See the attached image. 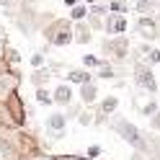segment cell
Listing matches in <instances>:
<instances>
[{
	"label": "cell",
	"mask_w": 160,
	"mask_h": 160,
	"mask_svg": "<svg viewBox=\"0 0 160 160\" xmlns=\"http://www.w3.org/2000/svg\"><path fill=\"white\" fill-rule=\"evenodd\" d=\"M155 127H158V129H160V114H158V116H155Z\"/></svg>",
	"instance_id": "20"
},
{
	"label": "cell",
	"mask_w": 160,
	"mask_h": 160,
	"mask_svg": "<svg viewBox=\"0 0 160 160\" xmlns=\"http://www.w3.org/2000/svg\"><path fill=\"white\" fill-rule=\"evenodd\" d=\"M116 103H119V101H116V96H108L106 101H103V111H106V114H108V111H114Z\"/></svg>",
	"instance_id": "8"
},
{
	"label": "cell",
	"mask_w": 160,
	"mask_h": 160,
	"mask_svg": "<svg viewBox=\"0 0 160 160\" xmlns=\"http://www.w3.org/2000/svg\"><path fill=\"white\" fill-rule=\"evenodd\" d=\"M106 31L108 34H124L127 31V18L124 16H108L106 18Z\"/></svg>",
	"instance_id": "2"
},
{
	"label": "cell",
	"mask_w": 160,
	"mask_h": 160,
	"mask_svg": "<svg viewBox=\"0 0 160 160\" xmlns=\"http://www.w3.org/2000/svg\"><path fill=\"white\" fill-rule=\"evenodd\" d=\"M88 3H93V0H88Z\"/></svg>",
	"instance_id": "22"
},
{
	"label": "cell",
	"mask_w": 160,
	"mask_h": 160,
	"mask_svg": "<svg viewBox=\"0 0 160 160\" xmlns=\"http://www.w3.org/2000/svg\"><path fill=\"white\" fill-rule=\"evenodd\" d=\"M49 129H52L54 134H62V129H65V116H62V114H52V116H49Z\"/></svg>",
	"instance_id": "4"
},
{
	"label": "cell",
	"mask_w": 160,
	"mask_h": 160,
	"mask_svg": "<svg viewBox=\"0 0 160 160\" xmlns=\"http://www.w3.org/2000/svg\"><path fill=\"white\" fill-rule=\"evenodd\" d=\"M28 160H54V158H49V155H34V158H28Z\"/></svg>",
	"instance_id": "18"
},
{
	"label": "cell",
	"mask_w": 160,
	"mask_h": 160,
	"mask_svg": "<svg viewBox=\"0 0 160 160\" xmlns=\"http://www.w3.org/2000/svg\"><path fill=\"white\" fill-rule=\"evenodd\" d=\"M42 62H44L42 54H34V57H31V65H34V67H42Z\"/></svg>",
	"instance_id": "16"
},
{
	"label": "cell",
	"mask_w": 160,
	"mask_h": 160,
	"mask_svg": "<svg viewBox=\"0 0 160 160\" xmlns=\"http://www.w3.org/2000/svg\"><path fill=\"white\" fill-rule=\"evenodd\" d=\"M139 31H142L145 36H155V26H152V21H150V18H142V21H139Z\"/></svg>",
	"instance_id": "6"
},
{
	"label": "cell",
	"mask_w": 160,
	"mask_h": 160,
	"mask_svg": "<svg viewBox=\"0 0 160 160\" xmlns=\"http://www.w3.org/2000/svg\"><path fill=\"white\" fill-rule=\"evenodd\" d=\"M80 93H83V98H85V101H93L96 88H93V85H83V91H80Z\"/></svg>",
	"instance_id": "9"
},
{
	"label": "cell",
	"mask_w": 160,
	"mask_h": 160,
	"mask_svg": "<svg viewBox=\"0 0 160 160\" xmlns=\"http://www.w3.org/2000/svg\"><path fill=\"white\" fill-rule=\"evenodd\" d=\"M150 62H160V49H155V52H150Z\"/></svg>",
	"instance_id": "17"
},
{
	"label": "cell",
	"mask_w": 160,
	"mask_h": 160,
	"mask_svg": "<svg viewBox=\"0 0 160 160\" xmlns=\"http://www.w3.org/2000/svg\"><path fill=\"white\" fill-rule=\"evenodd\" d=\"M137 83L142 85V88H147V91H155V78H152V72H147V70H139L137 72Z\"/></svg>",
	"instance_id": "3"
},
{
	"label": "cell",
	"mask_w": 160,
	"mask_h": 160,
	"mask_svg": "<svg viewBox=\"0 0 160 160\" xmlns=\"http://www.w3.org/2000/svg\"><path fill=\"white\" fill-rule=\"evenodd\" d=\"M111 11H114V13H122V11H127L124 0H111Z\"/></svg>",
	"instance_id": "12"
},
{
	"label": "cell",
	"mask_w": 160,
	"mask_h": 160,
	"mask_svg": "<svg viewBox=\"0 0 160 160\" xmlns=\"http://www.w3.org/2000/svg\"><path fill=\"white\" fill-rule=\"evenodd\" d=\"M85 13L88 11H85L83 5H72V18H85Z\"/></svg>",
	"instance_id": "14"
},
{
	"label": "cell",
	"mask_w": 160,
	"mask_h": 160,
	"mask_svg": "<svg viewBox=\"0 0 160 160\" xmlns=\"http://www.w3.org/2000/svg\"><path fill=\"white\" fill-rule=\"evenodd\" d=\"M59 160H83V158H59Z\"/></svg>",
	"instance_id": "21"
},
{
	"label": "cell",
	"mask_w": 160,
	"mask_h": 160,
	"mask_svg": "<svg viewBox=\"0 0 160 160\" xmlns=\"http://www.w3.org/2000/svg\"><path fill=\"white\" fill-rule=\"evenodd\" d=\"M98 152H101V145H91L88 147V158H96Z\"/></svg>",
	"instance_id": "15"
},
{
	"label": "cell",
	"mask_w": 160,
	"mask_h": 160,
	"mask_svg": "<svg viewBox=\"0 0 160 160\" xmlns=\"http://www.w3.org/2000/svg\"><path fill=\"white\" fill-rule=\"evenodd\" d=\"M116 132L119 134H122L124 139H127V142H132L134 147H139V150H145L142 145V137H139V132H137V129H134V124H129V122H124V119H122V122H116Z\"/></svg>",
	"instance_id": "1"
},
{
	"label": "cell",
	"mask_w": 160,
	"mask_h": 160,
	"mask_svg": "<svg viewBox=\"0 0 160 160\" xmlns=\"http://www.w3.org/2000/svg\"><path fill=\"white\" fill-rule=\"evenodd\" d=\"M83 65H85V67H96V65H98V57L85 54V57H83Z\"/></svg>",
	"instance_id": "13"
},
{
	"label": "cell",
	"mask_w": 160,
	"mask_h": 160,
	"mask_svg": "<svg viewBox=\"0 0 160 160\" xmlns=\"http://www.w3.org/2000/svg\"><path fill=\"white\" fill-rule=\"evenodd\" d=\"M65 5H70V8H72V5H78V0H65Z\"/></svg>",
	"instance_id": "19"
},
{
	"label": "cell",
	"mask_w": 160,
	"mask_h": 160,
	"mask_svg": "<svg viewBox=\"0 0 160 160\" xmlns=\"http://www.w3.org/2000/svg\"><path fill=\"white\" fill-rule=\"evenodd\" d=\"M36 101H39V103H52V98H49L47 91H42V88H39V91H36Z\"/></svg>",
	"instance_id": "10"
},
{
	"label": "cell",
	"mask_w": 160,
	"mask_h": 160,
	"mask_svg": "<svg viewBox=\"0 0 160 160\" xmlns=\"http://www.w3.org/2000/svg\"><path fill=\"white\" fill-rule=\"evenodd\" d=\"M0 160H16V158H13V152H11V147L3 145V142H0Z\"/></svg>",
	"instance_id": "7"
},
{
	"label": "cell",
	"mask_w": 160,
	"mask_h": 160,
	"mask_svg": "<svg viewBox=\"0 0 160 160\" xmlns=\"http://www.w3.org/2000/svg\"><path fill=\"white\" fill-rule=\"evenodd\" d=\"M70 80H75V83H88V72H70Z\"/></svg>",
	"instance_id": "11"
},
{
	"label": "cell",
	"mask_w": 160,
	"mask_h": 160,
	"mask_svg": "<svg viewBox=\"0 0 160 160\" xmlns=\"http://www.w3.org/2000/svg\"><path fill=\"white\" fill-rule=\"evenodd\" d=\"M70 96H72V93H70V88H67V85H59L57 91H54V101H57V103H67Z\"/></svg>",
	"instance_id": "5"
}]
</instances>
